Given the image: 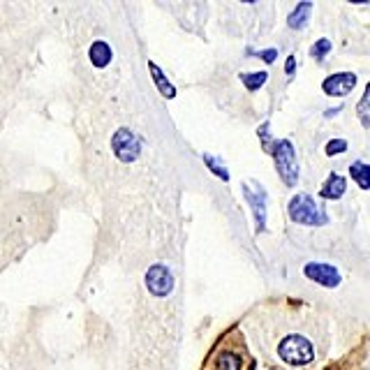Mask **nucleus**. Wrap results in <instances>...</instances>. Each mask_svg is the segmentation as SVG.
I'll return each instance as SVG.
<instances>
[{
    "instance_id": "12",
    "label": "nucleus",
    "mask_w": 370,
    "mask_h": 370,
    "mask_svg": "<svg viewBox=\"0 0 370 370\" xmlns=\"http://www.w3.org/2000/svg\"><path fill=\"white\" fill-rule=\"evenodd\" d=\"M310 10H313V3H299V5H296V10L289 14V28H296V30L306 28Z\"/></svg>"
},
{
    "instance_id": "14",
    "label": "nucleus",
    "mask_w": 370,
    "mask_h": 370,
    "mask_svg": "<svg viewBox=\"0 0 370 370\" xmlns=\"http://www.w3.org/2000/svg\"><path fill=\"white\" fill-rule=\"evenodd\" d=\"M368 164L366 162H354L352 167H349V171H352V178L356 183H359L361 190H368L370 188V181H368Z\"/></svg>"
},
{
    "instance_id": "13",
    "label": "nucleus",
    "mask_w": 370,
    "mask_h": 370,
    "mask_svg": "<svg viewBox=\"0 0 370 370\" xmlns=\"http://www.w3.org/2000/svg\"><path fill=\"white\" fill-rule=\"evenodd\" d=\"M148 70H150V75H153L155 84H157V88H160L162 95H164V97H174V95H176V88L167 81V79L162 77V70L157 68L155 63H148Z\"/></svg>"
},
{
    "instance_id": "7",
    "label": "nucleus",
    "mask_w": 370,
    "mask_h": 370,
    "mask_svg": "<svg viewBox=\"0 0 370 370\" xmlns=\"http://www.w3.org/2000/svg\"><path fill=\"white\" fill-rule=\"evenodd\" d=\"M303 273H306L310 280L320 282V285H324V287H338L340 285V273L333 266H329V264H306Z\"/></svg>"
},
{
    "instance_id": "16",
    "label": "nucleus",
    "mask_w": 370,
    "mask_h": 370,
    "mask_svg": "<svg viewBox=\"0 0 370 370\" xmlns=\"http://www.w3.org/2000/svg\"><path fill=\"white\" fill-rule=\"evenodd\" d=\"M204 162L211 164V171H213L215 176H220L222 181H229V174H227V169H224V164L217 160V157L213 155H204Z\"/></svg>"
},
{
    "instance_id": "15",
    "label": "nucleus",
    "mask_w": 370,
    "mask_h": 370,
    "mask_svg": "<svg viewBox=\"0 0 370 370\" xmlns=\"http://www.w3.org/2000/svg\"><path fill=\"white\" fill-rule=\"evenodd\" d=\"M241 81L246 84L248 90H257L266 81V72H248V75H241Z\"/></svg>"
},
{
    "instance_id": "4",
    "label": "nucleus",
    "mask_w": 370,
    "mask_h": 370,
    "mask_svg": "<svg viewBox=\"0 0 370 370\" xmlns=\"http://www.w3.org/2000/svg\"><path fill=\"white\" fill-rule=\"evenodd\" d=\"M275 167H278V174L285 181V185H296V178H299V167H296V155H294V148L287 139H282L280 144L275 146Z\"/></svg>"
},
{
    "instance_id": "6",
    "label": "nucleus",
    "mask_w": 370,
    "mask_h": 370,
    "mask_svg": "<svg viewBox=\"0 0 370 370\" xmlns=\"http://www.w3.org/2000/svg\"><path fill=\"white\" fill-rule=\"evenodd\" d=\"M146 287L153 296H167L174 287V280H171V273L167 266L162 264H155V266L148 269L146 273Z\"/></svg>"
},
{
    "instance_id": "17",
    "label": "nucleus",
    "mask_w": 370,
    "mask_h": 370,
    "mask_svg": "<svg viewBox=\"0 0 370 370\" xmlns=\"http://www.w3.org/2000/svg\"><path fill=\"white\" fill-rule=\"evenodd\" d=\"M329 51H331V42H329V39H320V42L310 49V54H313L317 61H322L324 54H329Z\"/></svg>"
},
{
    "instance_id": "8",
    "label": "nucleus",
    "mask_w": 370,
    "mask_h": 370,
    "mask_svg": "<svg viewBox=\"0 0 370 370\" xmlns=\"http://www.w3.org/2000/svg\"><path fill=\"white\" fill-rule=\"evenodd\" d=\"M356 86V77L352 72H340V75H333L329 79H324L322 88L327 95H335V97H342L347 92H352V88Z\"/></svg>"
},
{
    "instance_id": "11",
    "label": "nucleus",
    "mask_w": 370,
    "mask_h": 370,
    "mask_svg": "<svg viewBox=\"0 0 370 370\" xmlns=\"http://www.w3.org/2000/svg\"><path fill=\"white\" fill-rule=\"evenodd\" d=\"M342 193H345V178L338 174H331L322 188V197H327V199H340Z\"/></svg>"
},
{
    "instance_id": "20",
    "label": "nucleus",
    "mask_w": 370,
    "mask_h": 370,
    "mask_svg": "<svg viewBox=\"0 0 370 370\" xmlns=\"http://www.w3.org/2000/svg\"><path fill=\"white\" fill-rule=\"evenodd\" d=\"M366 104H368V95H363V100L359 104V111H361V123L368 125V116H366Z\"/></svg>"
},
{
    "instance_id": "1",
    "label": "nucleus",
    "mask_w": 370,
    "mask_h": 370,
    "mask_svg": "<svg viewBox=\"0 0 370 370\" xmlns=\"http://www.w3.org/2000/svg\"><path fill=\"white\" fill-rule=\"evenodd\" d=\"M262 335V347L271 345V352L278 356V361L287 366H308L317 356L324 354L327 347V327H317L315 315L296 317V315H278L275 327H269Z\"/></svg>"
},
{
    "instance_id": "9",
    "label": "nucleus",
    "mask_w": 370,
    "mask_h": 370,
    "mask_svg": "<svg viewBox=\"0 0 370 370\" xmlns=\"http://www.w3.org/2000/svg\"><path fill=\"white\" fill-rule=\"evenodd\" d=\"M243 193H246V199L253 204V211H255V220H257V231L264 229V222H266V208H264V193L260 190V195H255L253 190L243 188Z\"/></svg>"
},
{
    "instance_id": "22",
    "label": "nucleus",
    "mask_w": 370,
    "mask_h": 370,
    "mask_svg": "<svg viewBox=\"0 0 370 370\" xmlns=\"http://www.w3.org/2000/svg\"><path fill=\"white\" fill-rule=\"evenodd\" d=\"M294 65H296L294 56H289V58H287V63H285V70H287V75H292V72H294Z\"/></svg>"
},
{
    "instance_id": "21",
    "label": "nucleus",
    "mask_w": 370,
    "mask_h": 370,
    "mask_svg": "<svg viewBox=\"0 0 370 370\" xmlns=\"http://www.w3.org/2000/svg\"><path fill=\"white\" fill-rule=\"evenodd\" d=\"M260 56H262V58H264V61H266V63H273V58H275V51H273V49H269V51H262Z\"/></svg>"
},
{
    "instance_id": "5",
    "label": "nucleus",
    "mask_w": 370,
    "mask_h": 370,
    "mask_svg": "<svg viewBox=\"0 0 370 370\" xmlns=\"http://www.w3.org/2000/svg\"><path fill=\"white\" fill-rule=\"evenodd\" d=\"M111 150L121 162H135L139 153H142V144H139L137 135L128 128H121L111 137Z\"/></svg>"
},
{
    "instance_id": "10",
    "label": "nucleus",
    "mask_w": 370,
    "mask_h": 370,
    "mask_svg": "<svg viewBox=\"0 0 370 370\" xmlns=\"http://www.w3.org/2000/svg\"><path fill=\"white\" fill-rule=\"evenodd\" d=\"M88 54H90V63L95 68H107L111 63V46L107 42H92Z\"/></svg>"
},
{
    "instance_id": "19",
    "label": "nucleus",
    "mask_w": 370,
    "mask_h": 370,
    "mask_svg": "<svg viewBox=\"0 0 370 370\" xmlns=\"http://www.w3.org/2000/svg\"><path fill=\"white\" fill-rule=\"evenodd\" d=\"M260 135H262V139H264V148L271 150V142H269V123H264V125H262V128H260Z\"/></svg>"
},
{
    "instance_id": "2",
    "label": "nucleus",
    "mask_w": 370,
    "mask_h": 370,
    "mask_svg": "<svg viewBox=\"0 0 370 370\" xmlns=\"http://www.w3.org/2000/svg\"><path fill=\"white\" fill-rule=\"evenodd\" d=\"M248 354L243 349V338L236 333L227 335L208 359V370H246Z\"/></svg>"
},
{
    "instance_id": "3",
    "label": "nucleus",
    "mask_w": 370,
    "mask_h": 370,
    "mask_svg": "<svg viewBox=\"0 0 370 370\" xmlns=\"http://www.w3.org/2000/svg\"><path fill=\"white\" fill-rule=\"evenodd\" d=\"M289 217L299 224H324L327 222L324 208L308 195H296L294 199L289 202Z\"/></svg>"
},
{
    "instance_id": "18",
    "label": "nucleus",
    "mask_w": 370,
    "mask_h": 370,
    "mask_svg": "<svg viewBox=\"0 0 370 370\" xmlns=\"http://www.w3.org/2000/svg\"><path fill=\"white\" fill-rule=\"evenodd\" d=\"M345 148H347V142H345V139H335V142H329V144H327V153H329V155L345 153Z\"/></svg>"
}]
</instances>
